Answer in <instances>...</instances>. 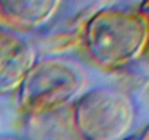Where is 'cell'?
<instances>
[{"label":"cell","instance_id":"cell-1","mask_svg":"<svg viewBox=\"0 0 149 140\" xmlns=\"http://www.w3.org/2000/svg\"><path fill=\"white\" fill-rule=\"evenodd\" d=\"M149 37L148 13L123 8H102L85 24L84 45L102 70L114 72L137 60Z\"/></svg>","mask_w":149,"mask_h":140},{"label":"cell","instance_id":"cell-2","mask_svg":"<svg viewBox=\"0 0 149 140\" xmlns=\"http://www.w3.org/2000/svg\"><path fill=\"white\" fill-rule=\"evenodd\" d=\"M137 108L124 91L95 86L73 102V125L82 140H123L132 134Z\"/></svg>","mask_w":149,"mask_h":140},{"label":"cell","instance_id":"cell-3","mask_svg":"<svg viewBox=\"0 0 149 140\" xmlns=\"http://www.w3.org/2000/svg\"><path fill=\"white\" fill-rule=\"evenodd\" d=\"M86 78L82 69L58 57L38 58L18 88V104L28 114L57 111L82 94Z\"/></svg>","mask_w":149,"mask_h":140},{"label":"cell","instance_id":"cell-4","mask_svg":"<svg viewBox=\"0 0 149 140\" xmlns=\"http://www.w3.org/2000/svg\"><path fill=\"white\" fill-rule=\"evenodd\" d=\"M37 60V51L28 40L0 28V96L16 92Z\"/></svg>","mask_w":149,"mask_h":140},{"label":"cell","instance_id":"cell-5","mask_svg":"<svg viewBox=\"0 0 149 140\" xmlns=\"http://www.w3.org/2000/svg\"><path fill=\"white\" fill-rule=\"evenodd\" d=\"M60 6L58 0H0V28L18 34L41 29Z\"/></svg>","mask_w":149,"mask_h":140},{"label":"cell","instance_id":"cell-6","mask_svg":"<svg viewBox=\"0 0 149 140\" xmlns=\"http://www.w3.org/2000/svg\"><path fill=\"white\" fill-rule=\"evenodd\" d=\"M148 139H149V134H148V125H145L140 131L133 133V134L127 136V137L123 139V140H148Z\"/></svg>","mask_w":149,"mask_h":140},{"label":"cell","instance_id":"cell-7","mask_svg":"<svg viewBox=\"0 0 149 140\" xmlns=\"http://www.w3.org/2000/svg\"><path fill=\"white\" fill-rule=\"evenodd\" d=\"M0 140H21L15 136H0Z\"/></svg>","mask_w":149,"mask_h":140}]
</instances>
